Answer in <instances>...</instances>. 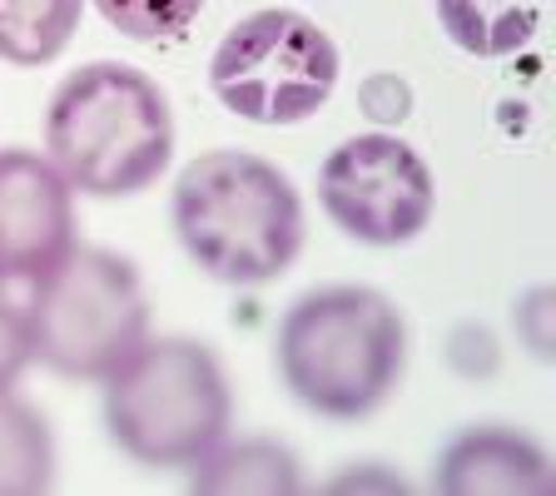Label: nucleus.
<instances>
[{"label": "nucleus", "instance_id": "0eeeda50", "mask_svg": "<svg viewBox=\"0 0 556 496\" xmlns=\"http://www.w3.org/2000/svg\"><path fill=\"white\" fill-rule=\"evenodd\" d=\"M318 208L363 249H403L438 214V179L403 135L368 129L328 150L318 169Z\"/></svg>", "mask_w": 556, "mask_h": 496}, {"label": "nucleus", "instance_id": "423d86ee", "mask_svg": "<svg viewBox=\"0 0 556 496\" xmlns=\"http://www.w3.org/2000/svg\"><path fill=\"white\" fill-rule=\"evenodd\" d=\"M343 55L333 35L303 11H249L219 35L208 55V90L233 119L258 129H293L333 100Z\"/></svg>", "mask_w": 556, "mask_h": 496}, {"label": "nucleus", "instance_id": "1a4fd4ad", "mask_svg": "<svg viewBox=\"0 0 556 496\" xmlns=\"http://www.w3.org/2000/svg\"><path fill=\"white\" fill-rule=\"evenodd\" d=\"M432 492L442 496H552L556 472L536 437L502 422L463 428L432 462Z\"/></svg>", "mask_w": 556, "mask_h": 496}, {"label": "nucleus", "instance_id": "f257e3e1", "mask_svg": "<svg viewBox=\"0 0 556 496\" xmlns=\"http://www.w3.org/2000/svg\"><path fill=\"white\" fill-rule=\"evenodd\" d=\"M169 224L185 258L214 283L264 289L303 254V199L254 150H204L169 189Z\"/></svg>", "mask_w": 556, "mask_h": 496}, {"label": "nucleus", "instance_id": "a211bd4d", "mask_svg": "<svg viewBox=\"0 0 556 496\" xmlns=\"http://www.w3.org/2000/svg\"><path fill=\"white\" fill-rule=\"evenodd\" d=\"M30 368V333H25V308L0 283V387H15Z\"/></svg>", "mask_w": 556, "mask_h": 496}, {"label": "nucleus", "instance_id": "20e7f679", "mask_svg": "<svg viewBox=\"0 0 556 496\" xmlns=\"http://www.w3.org/2000/svg\"><path fill=\"white\" fill-rule=\"evenodd\" d=\"M104 437L144 472H185L233 428L219 353L199 338H144L100 378Z\"/></svg>", "mask_w": 556, "mask_h": 496}, {"label": "nucleus", "instance_id": "dca6fc26", "mask_svg": "<svg viewBox=\"0 0 556 496\" xmlns=\"http://www.w3.org/2000/svg\"><path fill=\"white\" fill-rule=\"evenodd\" d=\"M447 368L467 382H482L502 368V347L492 338V328L482 323H457L447 333Z\"/></svg>", "mask_w": 556, "mask_h": 496}, {"label": "nucleus", "instance_id": "f03ea898", "mask_svg": "<svg viewBox=\"0 0 556 496\" xmlns=\"http://www.w3.org/2000/svg\"><path fill=\"white\" fill-rule=\"evenodd\" d=\"M274 368L303 412L363 422L403 382L407 323L397 303L368 283H324L283 308Z\"/></svg>", "mask_w": 556, "mask_h": 496}, {"label": "nucleus", "instance_id": "6ab92c4d", "mask_svg": "<svg viewBox=\"0 0 556 496\" xmlns=\"http://www.w3.org/2000/svg\"><path fill=\"white\" fill-rule=\"evenodd\" d=\"M328 492H403V476H393L378 462H363L358 472H338L328 482Z\"/></svg>", "mask_w": 556, "mask_h": 496}, {"label": "nucleus", "instance_id": "9d476101", "mask_svg": "<svg viewBox=\"0 0 556 496\" xmlns=\"http://www.w3.org/2000/svg\"><path fill=\"white\" fill-rule=\"evenodd\" d=\"M185 472H189V492H199V496H293V492H303L299 452L278 437H233V432H224Z\"/></svg>", "mask_w": 556, "mask_h": 496}, {"label": "nucleus", "instance_id": "39448f33", "mask_svg": "<svg viewBox=\"0 0 556 496\" xmlns=\"http://www.w3.org/2000/svg\"><path fill=\"white\" fill-rule=\"evenodd\" d=\"M25 333L30 363L70 382H100L150 338V298L129 258L94 243H70L65 254L30 278Z\"/></svg>", "mask_w": 556, "mask_h": 496}, {"label": "nucleus", "instance_id": "6e6552de", "mask_svg": "<svg viewBox=\"0 0 556 496\" xmlns=\"http://www.w3.org/2000/svg\"><path fill=\"white\" fill-rule=\"evenodd\" d=\"M75 243V189L40 150H0V283H30Z\"/></svg>", "mask_w": 556, "mask_h": 496}, {"label": "nucleus", "instance_id": "4468645a", "mask_svg": "<svg viewBox=\"0 0 556 496\" xmlns=\"http://www.w3.org/2000/svg\"><path fill=\"white\" fill-rule=\"evenodd\" d=\"M90 5L100 11V21L110 30H119L135 46L179 40L204 11V0H90Z\"/></svg>", "mask_w": 556, "mask_h": 496}, {"label": "nucleus", "instance_id": "f8f14e48", "mask_svg": "<svg viewBox=\"0 0 556 496\" xmlns=\"http://www.w3.org/2000/svg\"><path fill=\"white\" fill-rule=\"evenodd\" d=\"M85 21V0H0V60L15 69L55 65Z\"/></svg>", "mask_w": 556, "mask_h": 496}, {"label": "nucleus", "instance_id": "2eb2a0df", "mask_svg": "<svg viewBox=\"0 0 556 496\" xmlns=\"http://www.w3.org/2000/svg\"><path fill=\"white\" fill-rule=\"evenodd\" d=\"M511 328H517V343L536 363L556 358V289L552 283H532V289L511 303Z\"/></svg>", "mask_w": 556, "mask_h": 496}, {"label": "nucleus", "instance_id": "f3484780", "mask_svg": "<svg viewBox=\"0 0 556 496\" xmlns=\"http://www.w3.org/2000/svg\"><path fill=\"white\" fill-rule=\"evenodd\" d=\"M358 104L378 129L403 125V119L413 115V85L397 80V75H388V69H378V75H368V80L358 85Z\"/></svg>", "mask_w": 556, "mask_h": 496}, {"label": "nucleus", "instance_id": "9b49d317", "mask_svg": "<svg viewBox=\"0 0 556 496\" xmlns=\"http://www.w3.org/2000/svg\"><path fill=\"white\" fill-rule=\"evenodd\" d=\"M438 25L472 60L517 55L542 25V0H432Z\"/></svg>", "mask_w": 556, "mask_h": 496}, {"label": "nucleus", "instance_id": "7ed1b4c3", "mask_svg": "<svg viewBox=\"0 0 556 496\" xmlns=\"http://www.w3.org/2000/svg\"><path fill=\"white\" fill-rule=\"evenodd\" d=\"M46 154L75 194L135 199L174 160V115L164 90L125 60L70 69L46 104Z\"/></svg>", "mask_w": 556, "mask_h": 496}, {"label": "nucleus", "instance_id": "ddd939ff", "mask_svg": "<svg viewBox=\"0 0 556 496\" xmlns=\"http://www.w3.org/2000/svg\"><path fill=\"white\" fill-rule=\"evenodd\" d=\"M55 476L50 422L15 387H0V496H35Z\"/></svg>", "mask_w": 556, "mask_h": 496}]
</instances>
